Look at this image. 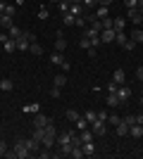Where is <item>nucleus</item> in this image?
Here are the masks:
<instances>
[{
	"instance_id": "nucleus-1",
	"label": "nucleus",
	"mask_w": 143,
	"mask_h": 159,
	"mask_svg": "<svg viewBox=\"0 0 143 159\" xmlns=\"http://www.w3.org/2000/svg\"><path fill=\"white\" fill-rule=\"evenodd\" d=\"M5 157H10V159H29V157H31V152H29L24 138H17V140H14V150H10Z\"/></svg>"
},
{
	"instance_id": "nucleus-2",
	"label": "nucleus",
	"mask_w": 143,
	"mask_h": 159,
	"mask_svg": "<svg viewBox=\"0 0 143 159\" xmlns=\"http://www.w3.org/2000/svg\"><path fill=\"white\" fill-rule=\"evenodd\" d=\"M34 38H36L34 33L24 31V33H21V38H17V50H19V52H26V50H29V45H31V40H34Z\"/></svg>"
},
{
	"instance_id": "nucleus-3",
	"label": "nucleus",
	"mask_w": 143,
	"mask_h": 159,
	"mask_svg": "<svg viewBox=\"0 0 143 159\" xmlns=\"http://www.w3.org/2000/svg\"><path fill=\"white\" fill-rule=\"evenodd\" d=\"M91 131H93L95 135H105V133H107V121H102V119H95L93 124H91Z\"/></svg>"
},
{
	"instance_id": "nucleus-4",
	"label": "nucleus",
	"mask_w": 143,
	"mask_h": 159,
	"mask_svg": "<svg viewBox=\"0 0 143 159\" xmlns=\"http://www.w3.org/2000/svg\"><path fill=\"white\" fill-rule=\"evenodd\" d=\"M129 19L134 21V26H141V24H143V10H138V7L129 10Z\"/></svg>"
},
{
	"instance_id": "nucleus-5",
	"label": "nucleus",
	"mask_w": 143,
	"mask_h": 159,
	"mask_svg": "<svg viewBox=\"0 0 143 159\" xmlns=\"http://www.w3.org/2000/svg\"><path fill=\"white\" fill-rule=\"evenodd\" d=\"M115 36H117L115 29H102V31H100V43H112Z\"/></svg>"
},
{
	"instance_id": "nucleus-6",
	"label": "nucleus",
	"mask_w": 143,
	"mask_h": 159,
	"mask_svg": "<svg viewBox=\"0 0 143 159\" xmlns=\"http://www.w3.org/2000/svg\"><path fill=\"white\" fill-rule=\"evenodd\" d=\"M24 143H26V147H29V152L34 154V152H38V150H41V140H36V138H24Z\"/></svg>"
},
{
	"instance_id": "nucleus-7",
	"label": "nucleus",
	"mask_w": 143,
	"mask_h": 159,
	"mask_svg": "<svg viewBox=\"0 0 143 159\" xmlns=\"http://www.w3.org/2000/svg\"><path fill=\"white\" fill-rule=\"evenodd\" d=\"M117 98H119V102H126V100H129V95H131V90H129V88H126V86H124V83H122V86H119V88H117Z\"/></svg>"
},
{
	"instance_id": "nucleus-8",
	"label": "nucleus",
	"mask_w": 143,
	"mask_h": 159,
	"mask_svg": "<svg viewBox=\"0 0 143 159\" xmlns=\"http://www.w3.org/2000/svg\"><path fill=\"white\" fill-rule=\"evenodd\" d=\"M129 135L131 138H141L143 135V124H131L129 126Z\"/></svg>"
},
{
	"instance_id": "nucleus-9",
	"label": "nucleus",
	"mask_w": 143,
	"mask_h": 159,
	"mask_svg": "<svg viewBox=\"0 0 143 159\" xmlns=\"http://www.w3.org/2000/svg\"><path fill=\"white\" fill-rule=\"evenodd\" d=\"M64 83H67V74H64V71H62V74H55V76H53V86L64 88Z\"/></svg>"
},
{
	"instance_id": "nucleus-10",
	"label": "nucleus",
	"mask_w": 143,
	"mask_h": 159,
	"mask_svg": "<svg viewBox=\"0 0 143 159\" xmlns=\"http://www.w3.org/2000/svg\"><path fill=\"white\" fill-rule=\"evenodd\" d=\"M112 81H115V83H119V86L126 81V74H124L122 66H119V69H115V74H112Z\"/></svg>"
},
{
	"instance_id": "nucleus-11",
	"label": "nucleus",
	"mask_w": 143,
	"mask_h": 159,
	"mask_svg": "<svg viewBox=\"0 0 143 159\" xmlns=\"http://www.w3.org/2000/svg\"><path fill=\"white\" fill-rule=\"evenodd\" d=\"M69 12L74 14V17H83V2H72V5H69Z\"/></svg>"
},
{
	"instance_id": "nucleus-12",
	"label": "nucleus",
	"mask_w": 143,
	"mask_h": 159,
	"mask_svg": "<svg viewBox=\"0 0 143 159\" xmlns=\"http://www.w3.org/2000/svg\"><path fill=\"white\" fill-rule=\"evenodd\" d=\"M48 124H50V119H48L45 114H36V116H34V126H41V128H45Z\"/></svg>"
},
{
	"instance_id": "nucleus-13",
	"label": "nucleus",
	"mask_w": 143,
	"mask_h": 159,
	"mask_svg": "<svg viewBox=\"0 0 143 159\" xmlns=\"http://www.w3.org/2000/svg\"><path fill=\"white\" fill-rule=\"evenodd\" d=\"M129 38L134 40L136 45H138V43H143V29H141V26H136L134 31H131V36H129Z\"/></svg>"
},
{
	"instance_id": "nucleus-14",
	"label": "nucleus",
	"mask_w": 143,
	"mask_h": 159,
	"mask_svg": "<svg viewBox=\"0 0 143 159\" xmlns=\"http://www.w3.org/2000/svg\"><path fill=\"white\" fill-rule=\"evenodd\" d=\"M95 19H105V17H110V7H105V5H98V10H95V14H93Z\"/></svg>"
},
{
	"instance_id": "nucleus-15",
	"label": "nucleus",
	"mask_w": 143,
	"mask_h": 159,
	"mask_svg": "<svg viewBox=\"0 0 143 159\" xmlns=\"http://www.w3.org/2000/svg\"><path fill=\"white\" fill-rule=\"evenodd\" d=\"M29 52H31V55H43V45L34 38V40H31V45H29Z\"/></svg>"
},
{
	"instance_id": "nucleus-16",
	"label": "nucleus",
	"mask_w": 143,
	"mask_h": 159,
	"mask_svg": "<svg viewBox=\"0 0 143 159\" xmlns=\"http://www.w3.org/2000/svg\"><path fill=\"white\" fill-rule=\"evenodd\" d=\"M81 150H83V154H86V157H93V154H95L93 140H91V143H81Z\"/></svg>"
},
{
	"instance_id": "nucleus-17",
	"label": "nucleus",
	"mask_w": 143,
	"mask_h": 159,
	"mask_svg": "<svg viewBox=\"0 0 143 159\" xmlns=\"http://www.w3.org/2000/svg\"><path fill=\"white\" fill-rule=\"evenodd\" d=\"M21 33H24V31H21L19 26H14V24H12V26H10V29H7V36H10V38H12V40L21 38Z\"/></svg>"
},
{
	"instance_id": "nucleus-18",
	"label": "nucleus",
	"mask_w": 143,
	"mask_h": 159,
	"mask_svg": "<svg viewBox=\"0 0 143 159\" xmlns=\"http://www.w3.org/2000/svg\"><path fill=\"white\" fill-rule=\"evenodd\" d=\"M62 24H64V26H74V24H76V17L72 12H64V14H62Z\"/></svg>"
},
{
	"instance_id": "nucleus-19",
	"label": "nucleus",
	"mask_w": 143,
	"mask_h": 159,
	"mask_svg": "<svg viewBox=\"0 0 143 159\" xmlns=\"http://www.w3.org/2000/svg\"><path fill=\"white\" fill-rule=\"evenodd\" d=\"M67 143H72V133L64 131V133H60V135H57V147H60V145H67Z\"/></svg>"
},
{
	"instance_id": "nucleus-20",
	"label": "nucleus",
	"mask_w": 143,
	"mask_h": 159,
	"mask_svg": "<svg viewBox=\"0 0 143 159\" xmlns=\"http://www.w3.org/2000/svg\"><path fill=\"white\" fill-rule=\"evenodd\" d=\"M12 88H14L12 79H0V90H5V93H10Z\"/></svg>"
},
{
	"instance_id": "nucleus-21",
	"label": "nucleus",
	"mask_w": 143,
	"mask_h": 159,
	"mask_svg": "<svg viewBox=\"0 0 143 159\" xmlns=\"http://www.w3.org/2000/svg\"><path fill=\"white\" fill-rule=\"evenodd\" d=\"M115 133H117V135H129V126H126L124 121H119V124L115 126Z\"/></svg>"
},
{
	"instance_id": "nucleus-22",
	"label": "nucleus",
	"mask_w": 143,
	"mask_h": 159,
	"mask_svg": "<svg viewBox=\"0 0 143 159\" xmlns=\"http://www.w3.org/2000/svg\"><path fill=\"white\" fill-rule=\"evenodd\" d=\"M124 26H126V19H124V17H115L112 29H115V31H124Z\"/></svg>"
},
{
	"instance_id": "nucleus-23",
	"label": "nucleus",
	"mask_w": 143,
	"mask_h": 159,
	"mask_svg": "<svg viewBox=\"0 0 143 159\" xmlns=\"http://www.w3.org/2000/svg\"><path fill=\"white\" fill-rule=\"evenodd\" d=\"M79 133H81V135H79V138H81V143H91V140H93V135H95L91 128H86V131H79Z\"/></svg>"
},
{
	"instance_id": "nucleus-24",
	"label": "nucleus",
	"mask_w": 143,
	"mask_h": 159,
	"mask_svg": "<svg viewBox=\"0 0 143 159\" xmlns=\"http://www.w3.org/2000/svg\"><path fill=\"white\" fill-rule=\"evenodd\" d=\"M64 48H67V40H64V36H57V38H55V50H57V52H62Z\"/></svg>"
},
{
	"instance_id": "nucleus-25",
	"label": "nucleus",
	"mask_w": 143,
	"mask_h": 159,
	"mask_svg": "<svg viewBox=\"0 0 143 159\" xmlns=\"http://www.w3.org/2000/svg\"><path fill=\"white\" fill-rule=\"evenodd\" d=\"M2 45H5V52H14V50H17V40L7 38L5 43H2Z\"/></svg>"
},
{
	"instance_id": "nucleus-26",
	"label": "nucleus",
	"mask_w": 143,
	"mask_h": 159,
	"mask_svg": "<svg viewBox=\"0 0 143 159\" xmlns=\"http://www.w3.org/2000/svg\"><path fill=\"white\" fill-rule=\"evenodd\" d=\"M126 40H129V36H126V33H124V31H117V36H115V43H117V45H124Z\"/></svg>"
},
{
	"instance_id": "nucleus-27",
	"label": "nucleus",
	"mask_w": 143,
	"mask_h": 159,
	"mask_svg": "<svg viewBox=\"0 0 143 159\" xmlns=\"http://www.w3.org/2000/svg\"><path fill=\"white\" fill-rule=\"evenodd\" d=\"M64 116H67V119H69V121H72V124H74V121H76V119H81V114L76 112V109H67V112H64Z\"/></svg>"
},
{
	"instance_id": "nucleus-28",
	"label": "nucleus",
	"mask_w": 143,
	"mask_h": 159,
	"mask_svg": "<svg viewBox=\"0 0 143 159\" xmlns=\"http://www.w3.org/2000/svg\"><path fill=\"white\" fill-rule=\"evenodd\" d=\"M74 124H76V128H79V131H86V128H91V124L83 119V114H81V119H76Z\"/></svg>"
},
{
	"instance_id": "nucleus-29",
	"label": "nucleus",
	"mask_w": 143,
	"mask_h": 159,
	"mask_svg": "<svg viewBox=\"0 0 143 159\" xmlns=\"http://www.w3.org/2000/svg\"><path fill=\"white\" fill-rule=\"evenodd\" d=\"M50 62H53V64H57V66H60L62 62H64V57H62V52H57V50H55V52L50 55Z\"/></svg>"
},
{
	"instance_id": "nucleus-30",
	"label": "nucleus",
	"mask_w": 143,
	"mask_h": 159,
	"mask_svg": "<svg viewBox=\"0 0 143 159\" xmlns=\"http://www.w3.org/2000/svg\"><path fill=\"white\" fill-rule=\"evenodd\" d=\"M107 105H110V107H119L122 102H119V98H117L115 93H107Z\"/></svg>"
},
{
	"instance_id": "nucleus-31",
	"label": "nucleus",
	"mask_w": 143,
	"mask_h": 159,
	"mask_svg": "<svg viewBox=\"0 0 143 159\" xmlns=\"http://www.w3.org/2000/svg\"><path fill=\"white\" fill-rule=\"evenodd\" d=\"M12 24H14L12 17H10V14H2V19H0V26H2V29H10Z\"/></svg>"
},
{
	"instance_id": "nucleus-32",
	"label": "nucleus",
	"mask_w": 143,
	"mask_h": 159,
	"mask_svg": "<svg viewBox=\"0 0 143 159\" xmlns=\"http://www.w3.org/2000/svg\"><path fill=\"white\" fill-rule=\"evenodd\" d=\"M83 119L88 121V124H93V121L98 119V112H93V109H88V112H83Z\"/></svg>"
},
{
	"instance_id": "nucleus-33",
	"label": "nucleus",
	"mask_w": 143,
	"mask_h": 159,
	"mask_svg": "<svg viewBox=\"0 0 143 159\" xmlns=\"http://www.w3.org/2000/svg\"><path fill=\"white\" fill-rule=\"evenodd\" d=\"M72 143H67V145H60V154H64V157H69V154H72Z\"/></svg>"
},
{
	"instance_id": "nucleus-34",
	"label": "nucleus",
	"mask_w": 143,
	"mask_h": 159,
	"mask_svg": "<svg viewBox=\"0 0 143 159\" xmlns=\"http://www.w3.org/2000/svg\"><path fill=\"white\" fill-rule=\"evenodd\" d=\"M79 48H83V50H88V48H91L88 36H81V38H79Z\"/></svg>"
},
{
	"instance_id": "nucleus-35",
	"label": "nucleus",
	"mask_w": 143,
	"mask_h": 159,
	"mask_svg": "<svg viewBox=\"0 0 143 159\" xmlns=\"http://www.w3.org/2000/svg\"><path fill=\"white\" fill-rule=\"evenodd\" d=\"M57 5H60V12L64 14V12H69V5H72V2H69V0H60Z\"/></svg>"
},
{
	"instance_id": "nucleus-36",
	"label": "nucleus",
	"mask_w": 143,
	"mask_h": 159,
	"mask_svg": "<svg viewBox=\"0 0 143 159\" xmlns=\"http://www.w3.org/2000/svg\"><path fill=\"white\" fill-rule=\"evenodd\" d=\"M83 36H86V33H83ZM88 40H91V48L100 45V36H95V33H93V36H88Z\"/></svg>"
},
{
	"instance_id": "nucleus-37",
	"label": "nucleus",
	"mask_w": 143,
	"mask_h": 159,
	"mask_svg": "<svg viewBox=\"0 0 143 159\" xmlns=\"http://www.w3.org/2000/svg\"><path fill=\"white\" fill-rule=\"evenodd\" d=\"M124 124H126V126H131V124H136V114H126V116H124Z\"/></svg>"
},
{
	"instance_id": "nucleus-38",
	"label": "nucleus",
	"mask_w": 143,
	"mask_h": 159,
	"mask_svg": "<svg viewBox=\"0 0 143 159\" xmlns=\"http://www.w3.org/2000/svg\"><path fill=\"white\" fill-rule=\"evenodd\" d=\"M102 29H112V24H115V19H110V17H105V19H100Z\"/></svg>"
},
{
	"instance_id": "nucleus-39",
	"label": "nucleus",
	"mask_w": 143,
	"mask_h": 159,
	"mask_svg": "<svg viewBox=\"0 0 143 159\" xmlns=\"http://www.w3.org/2000/svg\"><path fill=\"white\" fill-rule=\"evenodd\" d=\"M50 95H53V98H62V88L53 86V88H50Z\"/></svg>"
},
{
	"instance_id": "nucleus-40",
	"label": "nucleus",
	"mask_w": 143,
	"mask_h": 159,
	"mask_svg": "<svg viewBox=\"0 0 143 159\" xmlns=\"http://www.w3.org/2000/svg\"><path fill=\"white\" fill-rule=\"evenodd\" d=\"M124 5H126V10H134V7H138V0H124Z\"/></svg>"
},
{
	"instance_id": "nucleus-41",
	"label": "nucleus",
	"mask_w": 143,
	"mask_h": 159,
	"mask_svg": "<svg viewBox=\"0 0 143 159\" xmlns=\"http://www.w3.org/2000/svg\"><path fill=\"white\" fill-rule=\"evenodd\" d=\"M117 88H119V83L110 81V83H107V93H117Z\"/></svg>"
},
{
	"instance_id": "nucleus-42",
	"label": "nucleus",
	"mask_w": 143,
	"mask_h": 159,
	"mask_svg": "<svg viewBox=\"0 0 143 159\" xmlns=\"http://www.w3.org/2000/svg\"><path fill=\"white\" fill-rule=\"evenodd\" d=\"M122 48H124V50H129V52H131V50H134V48H136V43H134V40L129 38V40H126V43H124Z\"/></svg>"
},
{
	"instance_id": "nucleus-43",
	"label": "nucleus",
	"mask_w": 143,
	"mask_h": 159,
	"mask_svg": "<svg viewBox=\"0 0 143 159\" xmlns=\"http://www.w3.org/2000/svg\"><path fill=\"white\" fill-rule=\"evenodd\" d=\"M107 121L112 124V126H117V124H119L122 119H119V116H115V114H110V116H107Z\"/></svg>"
},
{
	"instance_id": "nucleus-44",
	"label": "nucleus",
	"mask_w": 143,
	"mask_h": 159,
	"mask_svg": "<svg viewBox=\"0 0 143 159\" xmlns=\"http://www.w3.org/2000/svg\"><path fill=\"white\" fill-rule=\"evenodd\" d=\"M24 112H38V105H26V107H24Z\"/></svg>"
},
{
	"instance_id": "nucleus-45",
	"label": "nucleus",
	"mask_w": 143,
	"mask_h": 159,
	"mask_svg": "<svg viewBox=\"0 0 143 159\" xmlns=\"http://www.w3.org/2000/svg\"><path fill=\"white\" fill-rule=\"evenodd\" d=\"M60 69H62V71H64V74H67V71H69V69H72V64H69V62H67V60H64V62H62V64H60Z\"/></svg>"
},
{
	"instance_id": "nucleus-46",
	"label": "nucleus",
	"mask_w": 143,
	"mask_h": 159,
	"mask_svg": "<svg viewBox=\"0 0 143 159\" xmlns=\"http://www.w3.org/2000/svg\"><path fill=\"white\" fill-rule=\"evenodd\" d=\"M136 79H138V81H141V83H143V64H141V66H138V69H136Z\"/></svg>"
},
{
	"instance_id": "nucleus-47",
	"label": "nucleus",
	"mask_w": 143,
	"mask_h": 159,
	"mask_svg": "<svg viewBox=\"0 0 143 159\" xmlns=\"http://www.w3.org/2000/svg\"><path fill=\"white\" fill-rule=\"evenodd\" d=\"M5 154H7V145L0 140V157H5Z\"/></svg>"
},
{
	"instance_id": "nucleus-48",
	"label": "nucleus",
	"mask_w": 143,
	"mask_h": 159,
	"mask_svg": "<svg viewBox=\"0 0 143 159\" xmlns=\"http://www.w3.org/2000/svg\"><path fill=\"white\" fill-rule=\"evenodd\" d=\"M83 2V7H93V5H98V0H81Z\"/></svg>"
},
{
	"instance_id": "nucleus-49",
	"label": "nucleus",
	"mask_w": 143,
	"mask_h": 159,
	"mask_svg": "<svg viewBox=\"0 0 143 159\" xmlns=\"http://www.w3.org/2000/svg\"><path fill=\"white\" fill-rule=\"evenodd\" d=\"M74 26H86V19H83V17H76V24H74Z\"/></svg>"
},
{
	"instance_id": "nucleus-50",
	"label": "nucleus",
	"mask_w": 143,
	"mask_h": 159,
	"mask_svg": "<svg viewBox=\"0 0 143 159\" xmlns=\"http://www.w3.org/2000/svg\"><path fill=\"white\" fill-rule=\"evenodd\" d=\"M5 14H10V17H14V7H12V5H5Z\"/></svg>"
},
{
	"instance_id": "nucleus-51",
	"label": "nucleus",
	"mask_w": 143,
	"mask_h": 159,
	"mask_svg": "<svg viewBox=\"0 0 143 159\" xmlns=\"http://www.w3.org/2000/svg\"><path fill=\"white\" fill-rule=\"evenodd\" d=\"M38 17H41V19H48V10H45V7H41V12H38Z\"/></svg>"
},
{
	"instance_id": "nucleus-52",
	"label": "nucleus",
	"mask_w": 143,
	"mask_h": 159,
	"mask_svg": "<svg viewBox=\"0 0 143 159\" xmlns=\"http://www.w3.org/2000/svg\"><path fill=\"white\" fill-rule=\"evenodd\" d=\"M107 116H110L107 112H98V119H102V121H107Z\"/></svg>"
},
{
	"instance_id": "nucleus-53",
	"label": "nucleus",
	"mask_w": 143,
	"mask_h": 159,
	"mask_svg": "<svg viewBox=\"0 0 143 159\" xmlns=\"http://www.w3.org/2000/svg\"><path fill=\"white\" fill-rule=\"evenodd\" d=\"M110 2L112 0H98V5H105V7H110Z\"/></svg>"
},
{
	"instance_id": "nucleus-54",
	"label": "nucleus",
	"mask_w": 143,
	"mask_h": 159,
	"mask_svg": "<svg viewBox=\"0 0 143 159\" xmlns=\"http://www.w3.org/2000/svg\"><path fill=\"white\" fill-rule=\"evenodd\" d=\"M7 38H10V36H7V33H0V43H5Z\"/></svg>"
},
{
	"instance_id": "nucleus-55",
	"label": "nucleus",
	"mask_w": 143,
	"mask_h": 159,
	"mask_svg": "<svg viewBox=\"0 0 143 159\" xmlns=\"http://www.w3.org/2000/svg\"><path fill=\"white\" fill-rule=\"evenodd\" d=\"M136 124H143V114H136Z\"/></svg>"
},
{
	"instance_id": "nucleus-56",
	"label": "nucleus",
	"mask_w": 143,
	"mask_h": 159,
	"mask_svg": "<svg viewBox=\"0 0 143 159\" xmlns=\"http://www.w3.org/2000/svg\"><path fill=\"white\" fill-rule=\"evenodd\" d=\"M21 2H24V0H17V5H21Z\"/></svg>"
},
{
	"instance_id": "nucleus-57",
	"label": "nucleus",
	"mask_w": 143,
	"mask_h": 159,
	"mask_svg": "<svg viewBox=\"0 0 143 159\" xmlns=\"http://www.w3.org/2000/svg\"><path fill=\"white\" fill-rule=\"evenodd\" d=\"M2 14H5V12H2V10H0V19H2Z\"/></svg>"
},
{
	"instance_id": "nucleus-58",
	"label": "nucleus",
	"mask_w": 143,
	"mask_h": 159,
	"mask_svg": "<svg viewBox=\"0 0 143 159\" xmlns=\"http://www.w3.org/2000/svg\"><path fill=\"white\" fill-rule=\"evenodd\" d=\"M141 105H143V93H141Z\"/></svg>"
},
{
	"instance_id": "nucleus-59",
	"label": "nucleus",
	"mask_w": 143,
	"mask_h": 159,
	"mask_svg": "<svg viewBox=\"0 0 143 159\" xmlns=\"http://www.w3.org/2000/svg\"><path fill=\"white\" fill-rule=\"evenodd\" d=\"M55 2H60V0H55Z\"/></svg>"
}]
</instances>
